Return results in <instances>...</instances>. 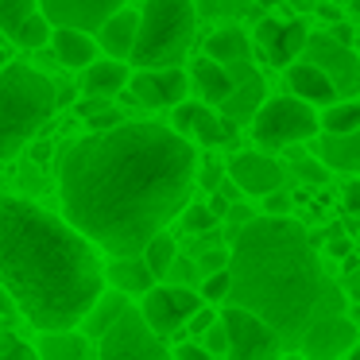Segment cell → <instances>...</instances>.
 Wrapping results in <instances>:
<instances>
[{
	"instance_id": "obj_7",
	"label": "cell",
	"mask_w": 360,
	"mask_h": 360,
	"mask_svg": "<svg viewBox=\"0 0 360 360\" xmlns=\"http://www.w3.org/2000/svg\"><path fill=\"white\" fill-rule=\"evenodd\" d=\"M97 360H171V349L128 302L97 341Z\"/></svg>"
},
{
	"instance_id": "obj_12",
	"label": "cell",
	"mask_w": 360,
	"mask_h": 360,
	"mask_svg": "<svg viewBox=\"0 0 360 360\" xmlns=\"http://www.w3.org/2000/svg\"><path fill=\"white\" fill-rule=\"evenodd\" d=\"M132 82V101L143 109H174L179 101H186L190 78L179 66H155V70H140Z\"/></svg>"
},
{
	"instance_id": "obj_34",
	"label": "cell",
	"mask_w": 360,
	"mask_h": 360,
	"mask_svg": "<svg viewBox=\"0 0 360 360\" xmlns=\"http://www.w3.org/2000/svg\"><path fill=\"white\" fill-rule=\"evenodd\" d=\"M225 345H229V333H225V321H213L210 329L202 333V349L210 352V356H225Z\"/></svg>"
},
{
	"instance_id": "obj_40",
	"label": "cell",
	"mask_w": 360,
	"mask_h": 360,
	"mask_svg": "<svg viewBox=\"0 0 360 360\" xmlns=\"http://www.w3.org/2000/svg\"><path fill=\"white\" fill-rule=\"evenodd\" d=\"M171 360H213V356H210V352L202 349V345L186 341V345H179V349L171 352Z\"/></svg>"
},
{
	"instance_id": "obj_19",
	"label": "cell",
	"mask_w": 360,
	"mask_h": 360,
	"mask_svg": "<svg viewBox=\"0 0 360 360\" xmlns=\"http://www.w3.org/2000/svg\"><path fill=\"white\" fill-rule=\"evenodd\" d=\"M283 70H287V86H290V94H295L298 101L314 105V109H326V105L341 101L337 89H333V82H329L318 66L306 63V58H302V63H287Z\"/></svg>"
},
{
	"instance_id": "obj_1",
	"label": "cell",
	"mask_w": 360,
	"mask_h": 360,
	"mask_svg": "<svg viewBox=\"0 0 360 360\" xmlns=\"http://www.w3.org/2000/svg\"><path fill=\"white\" fill-rule=\"evenodd\" d=\"M198 182L194 143L174 128L132 120L66 143L58 159L63 213L105 256H140Z\"/></svg>"
},
{
	"instance_id": "obj_45",
	"label": "cell",
	"mask_w": 360,
	"mask_h": 360,
	"mask_svg": "<svg viewBox=\"0 0 360 360\" xmlns=\"http://www.w3.org/2000/svg\"><path fill=\"white\" fill-rule=\"evenodd\" d=\"M229 221H233V225L240 229V225H248L252 217H248V210H244V205H236V210H233V217H229Z\"/></svg>"
},
{
	"instance_id": "obj_2",
	"label": "cell",
	"mask_w": 360,
	"mask_h": 360,
	"mask_svg": "<svg viewBox=\"0 0 360 360\" xmlns=\"http://www.w3.org/2000/svg\"><path fill=\"white\" fill-rule=\"evenodd\" d=\"M0 287L35 329H78L105 287L97 248L51 210L0 198Z\"/></svg>"
},
{
	"instance_id": "obj_30",
	"label": "cell",
	"mask_w": 360,
	"mask_h": 360,
	"mask_svg": "<svg viewBox=\"0 0 360 360\" xmlns=\"http://www.w3.org/2000/svg\"><path fill=\"white\" fill-rule=\"evenodd\" d=\"M248 51H252V43H248V35H244V32H217V35L205 39V55H210L213 63H221V66L248 58Z\"/></svg>"
},
{
	"instance_id": "obj_41",
	"label": "cell",
	"mask_w": 360,
	"mask_h": 360,
	"mask_svg": "<svg viewBox=\"0 0 360 360\" xmlns=\"http://www.w3.org/2000/svg\"><path fill=\"white\" fill-rule=\"evenodd\" d=\"M345 210L360 213V179H352L349 186H345Z\"/></svg>"
},
{
	"instance_id": "obj_11",
	"label": "cell",
	"mask_w": 360,
	"mask_h": 360,
	"mask_svg": "<svg viewBox=\"0 0 360 360\" xmlns=\"http://www.w3.org/2000/svg\"><path fill=\"white\" fill-rule=\"evenodd\" d=\"M302 356L306 360H341L352 345L360 341L356 321H349L345 314H321L302 329Z\"/></svg>"
},
{
	"instance_id": "obj_27",
	"label": "cell",
	"mask_w": 360,
	"mask_h": 360,
	"mask_svg": "<svg viewBox=\"0 0 360 360\" xmlns=\"http://www.w3.org/2000/svg\"><path fill=\"white\" fill-rule=\"evenodd\" d=\"M140 259L148 264V271L155 275V279H163V275L174 267V259H179V240H174V236L163 229V233H155V236H151V240L140 248Z\"/></svg>"
},
{
	"instance_id": "obj_13",
	"label": "cell",
	"mask_w": 360,
	"mask_h": 360,
	"mask_svg": "<svg viewBox=\"0 0 360 360\" xmlns=\"http://www.w3.org/2000/svg\"><path fill=\"white\" fill-rule=\"evenodd\" d=\"M229 179H233V186L240 190L244 198H264L271 194V190H283V167L275 163L271 155H264V151H236L233 159H229Z\"/></svg>"
},
{
	"instance_id": "obj_25",
	"label": "cell",
	"mask_w": 360,
	"mask_h": 360,
	"mask_svg": "<svg viewBox=\"0 0 360 360\" xmlns=\"http://www.w3.org/2000/svg\"><path fill=\"white\" fill-rule=\"evenodd\" d=\"M39 360H89V337L82 329H43Z\"/></svg>"
},
{
	"instance_id": "obj_14",
	"label": "cell",
	"mask_w": 360,
	"mask_h": 360,
	"mask_svg": "<svg viewBox=\"0 0 360 360\" xmlns=\"http://www.w3.org/2000/svg\"><path fill=\"white\" fill-rule=\"evenodd\" d=\"M128 0H39V12L51 27H78V32H97L117 8Z\"/></svg>"
},
{
	"instance_id": "obj_33",
	"label": "cell",
	"mask_w": 360,
	"mask_h": 360,
	"mask_svg": "<svg viewBox=\"0 0 360 360\" xmlns=\"http://www.w3.org/2000/svg\"><path fill=\"white\" fill-rule=\"evenodd\" d=\"M0 360H39V356H35V349L24 341V337L4 333L0 337Z\"/></svg>"
},
{
	"instance_id": "obj_35",
	"label": "cell",
	"mask_w": 360,
	"mask_h": 360,
	"mask_svg": "<svg viewBox=\"0 0 360 360\" xmlns=\"http://www.w3.org/2000/svg\"><path fill=\"white\" fill-rule=\"evenodd\" d=\"M213 321H217V310H213V306H210V302H202V306H198V310H194V314H190V321H186V329H190V333H194V337H202V333H205V329H210V326H213Z\"/></svg>"
},
{
	"instance_id": "obj_3",
	"label": "cell",
	"mask_w": 360,
	"mask_h": 360,
	"mask_svg": "<svg viewBox=\"0 0 360 360\" xmlns=\"http://www.w3.org/2000/svg\"><path fill=\"white\" fill-rule=\"evenodd\" d=\"M229 298L264 318L283 341L302 337L321 314H341L345 298L318 264V248L295 217H252L229 248Z\"/></svg>"
},
{
	"instance_id": "obj_5",
	"label": "cell",
	"mask_w": 360,
	"mask_h": 360,
	"mask_svg": "<svg viewBox=\"0 0 360 360\" xmlns=\"http://www.w3.org/2000/svg\"><path fill=\"white\" fill-rule=\"evenodd\" d=\"M194 0H143L140 24L132 43L136 70H155V66H179L194 43Z\"/></svg>"
},
{
	"instance_id": "obj_20",
	"label": "cell",
	"mask_w": 360,
	"mask_h": 360,
	"mask_svg": "<svg viewBox=\"0 0 360 360\" xmlns=\"http://www.w3.org/2000/svg\"><path fill=\"white\" fill-rule=\"evenodd\" d=\"M136 24H140V12L136 8H117L101 27H97V39H101V51L109 58H120L124 63L132 55V43H136Z\"/></svg>"
},
{
	"instance_id": "obj_37",
	"label": "cell",
	"mask_w": 360,
	"mask_h": 360,
	"mask_svg": "<svg viewBox=\"0 0 360 360\" xmlns=\"http://www.w3.org/2000/svg\"><path fill=\"white\" fill-rule=\"evenodd\" d=\"M198 267H202L205 275H210V271H221V267H229V248H205L202 259H198Z\"/></svg>"
},
{
	"instance_id": "obj_46",
	"label": "cell",
	"mask_w": 360,
	"mask_h": 360,
	"mask_svg": "<svg viewBox=\"0 0 360 360\" xmlns=\"http://www.w3.org/2000/svg\"><path fill=\"white\" fill-rule=\"evenodd\" d=\"M341 360H360V341H356V345H352V349H349V352H345V356H341Z\"/></svg>"
},
{
	"instance_id": "obj_9",
	"label": "cell",
	"mask_w": 360,
	"mask_h": 360,
	"mask_svg": "<svg viewBox=\"0 0 360 360\" xmlns=\"http://www.w3.org/2000/svg\"><path fill=\"white\" fill-rule=\"evenodd\" d=\"M302 58L310 66H318V70L333 82L337 97H356L360 94V58H356V51L345 47V43H337L333 35H326V32L306 35Z\"/></svg>"
},
{
	"instance_id": "obj_43",
	"label": "cell",
	"mask_w": 360,
	"mask_h": 360,
	"mask_svg": "<svg viewBox=\"0 0 360 360\" xmlns=\"http://www.w3.org/2000/svg\"><path fill=\"white\" fill-rule=\"evenodd\" d=\"M333 39L345 43V47H352V27H349V24H337V27H333Z\"/></svg>"
},
{
	"instance_id": "obj_8",
	"label": "cell",
	"mask_w": 360,
	"mask_h": 360,
	"mask_svg": "<svg viewBox=\"0 0 360 360\" xmlns=\"http://www.w3.org/2000/svg\"><path fill=\"white\" fill-rule=\"evenodd\" d=\"M221 321H225V333H229V345H225L229 360H279L283 356V337L252 310L229 302Z\"/></svg>"
},
{
	"instance_id": "obj_18",
	"label": "cell",
	"mask_w": 360,
	"mask_h": 360,
	"mask_svg": "<svg viewBox=\"0 0 360 360\" xmlns=\"http://www.w3.org/2000/svg\"><path fill=\"white\" fill-rule=\"evenodd\" d=\"M225 70H229V78H233V94L221 101L225 120H252V112L264 105V78L256 74V66H252L248 58L225 63Z\"/></svg>"
},
{
	"instance_id": "obj_6",
	"label": "cell",
	"mask_w": 360,
	"mask_h": 360,
	"mask_svg": "<svg viewBox=\"0 0 360 360\" xmlns=\"http://www.w3.org/2000/svg\"><path fill=\"white\" fill-rule=\"evenodd\" d=\"M252 140L264 151H279V148H295L302 140H314L321 132L318 124V109L298 97H271L252 112Z\"/></svg>"
},
{
	"instance_id": "obj_39",
	"label": "cell",
	"mask_w": 360,
	"mask_h": 360,
	"mask_svg": "<svg viewBox=\"0 0 360 360\" xmlns=\"http://www.w3.org/2000/svg\"><path fill=\"white\" fill-rule=\"evenodd\" d=\"M298 174H302L306 182H326V179H329V167L321 163V159H318V163H306V159H298Z\"/></svg>"
},
{
	"instance_id": "obj_23",
	"label": "cell",
	"mask_w": 360,
	"mask_h": 360,
	"mask_svg": "<svg viewBox=\"0 0 360 360\" xmlns=\"http://www.w3.org/2000/svg\"><path fill=\"white\" fill-rule=\"evenodd\" d=\"M128 78H132V70L120 58H94L86 66V74H82V89L89 97H105L109 101V97H117L128 86Z\"/></svg>"
},
{
	"instance_id": "obj_22",
	"label": "cell",
	"mask_w": 360,
	"mask_h": 360,
	"mask_svg": "<svg viewBox=\"0 0 360 360\" xmlns=\"http://www.w3.org/2000/svg\"><path fill=\"white\" fill-rule=\"evenodd\" d=\"M105 283H112V290H120L124 298H140L155 287V275L140 256H112V264L105 267Z\"/></svg>"
},
{
	"instance_id": "obj_31",
	"label": "cell",
	"mask_w": 360,
	"mask_h": 360,
	"mask_svg": "<svg viewBox=\"0 0 360 360\" xmlns=\"http://www.w3.org/2000/svg\"><path fill=\"white\" fill-rule=\"evenodd\" d=\"M179 221H182V229H186L190 236H202V233H213V229H217V213H213L210 205H202V202H186L182 213H179Z\"/></svg>"
},
{
	"instance_id": "obj_4",
	"label": "cell",
	"mask_w": 360,
	"mask_h": 360,
	"mask_svg": "<svg viewBox=\"0 0 360 360\" xmlns=\"http://www.w3.org/2000/svg\"><path fill=\"white\" fill-rule=\"evenodd\" d=\"M58 109L55 82L27 63L0 70V159H16Z\"/></svg>"
},
{
	"instance_id": "obj_44",
	"label": "cell",
	"mask_w": 360,
	"mask_h": 360,
	"mask_svg": "<svg viewBox=\"0 0 360 360\" xmlns=\"http://www.w3.org/2000/svg\"><path fill=\"white\" fill-rule=\"evenodd\" d=\"M329 252H333L337 259H345V256H349V240H341V236H337V240L329 244Z\"/></svg>"
},
{
	"instance_id": "obj_32",
	"label": "cell",
	"mask_w": 360,
	"mask_h": 360,
	"mask_svg": "<svg viewBox=\"0 0 360 360\" xmlns=\"http://www.w3.org/2000/svg\"><path fill=\"white\" fill-rule=\"evenodd\" d=\"M202 302H210V306H217V302H225L229 298V271L221 267V271H210L205 275V283H202Z\"/></svg>"
},
{
	"instance_id": "obj_16",
	"label": "cell",
	"mask_w": 360,
	"mask_h": 360,
	"mask_svg": "<svg viewBox=\"0 0 360 360\" xmlns=\"http://www.w3.org/2000/svg\"><path fill=\"white\" fill-rule=\"evenodd\" d=\"M306 24L302 20H275V16H267V20H259L256 24V47H259V55L267 58L271 66H287V63H295L298 55H302V47H306Z\"/></svg>"
},
{
	"instance_id": "obj_24",
	"label": "cell",
	"mask_w": 360,
	"mask_h": 360,
	"mask_svg": "<svg viewBox=\"0 0 360 360\" xmlns=\"http://www.w3.org/2000/svg\"><path fill=\"white\" fill-rule=\"evenodd\" d=\"M318 159L329 171H345V174H360V128L345 136H326L318 140Z\"/></svg>"
},
{
	"instance_id": "obj_15",
	"label": "cell",
	"mask_w": 360,
	"mask_h": 360,
	"mask_svg": "<svg viewBox=\"0 0 360 360\" xmlns=\"http://www.w3.org/2000/svg\"><path fill=\"white\" fill-rule=\"evenodd\" d=\"M174 132L182 140H198L205 148H217V143H229L236 136L233 120L217 117L205 101H179L174 105Z\"/></svg>"
},
{
	"instance_id": "obj_17",
	"label": "cell",
	"mask_w": 360,
	"mask_h": 360,
	"mask_svg": "<svg viewBox=\"0 0 360 360\" xmlns=\"http://www.w3.org/2000/svg\"><path fill=\"white\" fill-rule=\"evenodd\" d=\"M0 32L20 47H43L51 39V24L43 20L39 0H0Z\"/></svg>"
},
{
	"instance_id": "obj_21",
	"label": "cell",
	"mask_w": 360,
	"mask_h": 360,
	"mask_svg": "<svg viewBox=\"0 0 360 360\" xmlns=\"http://www.w3.org/2000/svg\"><path fill=\"white\" fill-rule=\"evenodd\" d=\"M51 47H55V58L66 66V70H86L97 58V43L89 32H78V27H51Z\"/></svg>"
},
{
	"instance_id": "obj_10",
	"label": "cell",
	"mask_w": 360,
	"mask_h": 360,
	"mask_svg": "<svg viewBox=\"0 0 360 360\" xmlns=\"http://www.w3.org/2000/svg\"><path fill=\"white\" fill-rule=\"evenodd\" d=\"M202 306V295H194L190 287H151L148 295H140V318L155 329L159 337H171L179 333L182 326L190 321V314Z\"/></svg>"
},
{
	"instance_id": "obj_49",
	"label": "cell",
	"mask_w": 360,
	"mask_h": 360,
	"mask_svg": "<svg viewBox=\"0 0 360 360\" xmlns=\"http://www.w3.org/2000/svg\"><path fill=\"white\" fill-rule=\"evenodd\" d=\"M279 360H306V356H279Z\"/></svg>"
},
{
	"instance_id": "obj_26",
	"label": "cell",
	"mask_w": 360,
	"mask_h": 360,
	"mask_svg": "<svg viewBox=\"0 0 360 360\" xmlns=\"http://www.w3.org/2000/svg\"><path fill=\"white\" fill-rule=\"evenodd\" d=\"M194 82H198V89H202L205 105H221L229 94H233V78H229V70L221 63H213L210 55H202L194 63Z\"/></svg>"
},
{
	"instance_id": "obj_28",
	"label": "cell",
	"mask_w": 360,
	"mask_h": 360,
	"mask_svg": "<svg viewBox=\"0 0 360 360\" xmlns=\"http://www.w3.org/2000/svg\"><path fill=\"white\" fill-rule=\"evenodd\" d=\"M124 306H128V298L120 295V290H112V295H105V290H101V295H97V302L89 306V314L82 318L78 329H82V333H89V337H101L105 329H109V321L117 318Z\"/></svg>"
},
{
	"instance_id": "obj_48",
	"label": "cell",
	"mask_w": 360,
	"mask_h": 360,
	"mask_svg": "<svg viewBox=\"0 0 360 360\" xmlns=\"http://www.w3.org/2000/svg\"><path fill=\"white\" fill-rule=\"evenodd\" d=\"M349 8H352V12H356V16H360V0H349Z\"/></svg>"
},
{
	"instance_id": "obj_42",
	"label": "cell",
	"mask_w": 360,
	"mask_h": 360,
	"mask_svg": "<svg viewBox=\"0 0 360 360\" xmlns=\"http://www.w3.org/2000/svg\"><path fill=\"white\" fill-rule=\"evenodd\" d=\"M12 314H16V302L8 298V290L0 287V321H12Z\"/></svg>"
},
{
	"instance_id": "obj_38",
	"label": "cell",
	"mask_w": 360,
	"mask_h": 360,
	"mask_svg": "<svg viewBox=\"0 0 360 360\" xmlns=\"http://www.w3.org/2000/svg\"><path fill=\"white\" fill-rule=\"evenodd\" d=\"M264 210H267V217H287L290 198L283 194V190H271V194H264Z\"/></svg>"
},
{
	"instance_id": "obj_29",
	"label": "cell",
	"mask_w": 360,
	"mask_h": 360,
	"mask_svg": "<svg viewBox=\"0 0 360 360\" xmlns=\"http://www.w3.org/2000/svg\"><path fill=\"white\" fill-rule=\"evenodd\" d=\"M318 124H321L326 136H345V132H352V128H360V101L356 97H345V101L326 105V112L318 117Z\"/></svg>"
},
{
	"instance_id": "obj_36",
	"label": "cell",
	"mask_w": 360,
	"mask_h": 360,
	"mask_svg": "<svg viewBox=\"0 0 360 360\" xmlns=\"http://www.w3.org/2000/svg\"><path fill=\"white\" fill-rule=\"evenodd\" d=\"M341 295H352V298H360V259H345Z\"/></svg>"
},
{
	"instance_id": "obj_47",
	"label": "cell",
	"mask_w": 360,
	"mask_h": 360,
	"mask_svg": "<svg viewBox=\"0 0 360 360\" xmlns=\"http://www.w3.org/2000/svg\"><path fill=\"white\" fill-rule=\"evenodd\" d=\"M256 4H267V8H275V4H287V0H256Z\"/></svg>"
}]
</instances>
